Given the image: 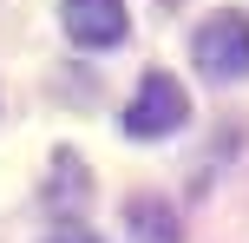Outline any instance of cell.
Wrapping results in <instances>:
<instances>
[{
  "label": "cell",
  "mask_w": 249,
  "mask_h": 243,
  "mask_svg": "<svg viewBox=\"0 0 249 243\" xmlns=\"http://www.w3.org/2000/svg\"><path fill=\"white\" fill-rule=\"evenodd\" d=\"M124 230L138 243H184V224H177V210L164 197H131L124 204Z\"/></svg>",
  "instance_id": "obj_4"
},
{
  "label": "cell",
  "mask_w": 249,
  "mask_h": 243,
  "mask_svg": "<svg viewBox=\"0 0 249 243\" xmlns=\"http://www.w3.org/2000/svg\"><path fill=\"white\" fill-rule=\"evenodd\" d=\"M53 243H99V237H86V230H59Z\"/></svg>",
  "instance_id": "obj_6"
},
{
  "label": "cell",
  "mask_w": 249,
  "mask_h": 243,
  "mask_svg": "<svg viewBox=\"0 0 249 243\" xmlns=\"http://www.w3.org/2000/svg\"><path fill=\"white\" fill-rule=\"evenodd\" d=\"M184 118H190V99H184V86L171 73H144L131 105H124V131L131 138H171Z\"/></svg>",
  "instance_id": "obj_1"
},
{
  "label": "cell",
  "mask_w": 249,
  "mask_h": 243,
  "mask_svg": "<svg viewBox=\"0 0 249 243\" xmlns=\"http://www.w3.org/2000/svg\"><path fill=\"white\" fill-rule=\"evenodd\" d=\"M197 66L210 79H249V20L236 7L210 13V20L197 26Z\"/></svg>",
  "instance_id": "obj_2"
},
{
  "label": "cell",
  "mask_w": 249,
  "mask_h": 243,
  "mask_svg": "<svg viewBox=\"0 0 249 243\" xmlns=\"http://www.w3.org/2000/svg\"><path fill=\"white\" fill-rule=\"evenodd\" d=\"M59 20H66V33L79 39V46H118L124 33H131V13H124V0H66L59 7Z\"/></svg>",
  "instance_id": "obj_3"
},
{
  "label": "cell",
  "mask_w": 249,
  "mask_h": 243,
  "mask_svg": "<svg viewBox=\"0 0 249 243\" xmlns=\"http://www.w3.org/2000/svg\"><path fill=\"white\" fill-rule=\"evenodd\" d=\"M46 197H53V210H72L79 197H86V165H79L72 151L53 158V184H46Z\"/></svg>",
  "instance_id": "obj_5"
}]
</instances>
